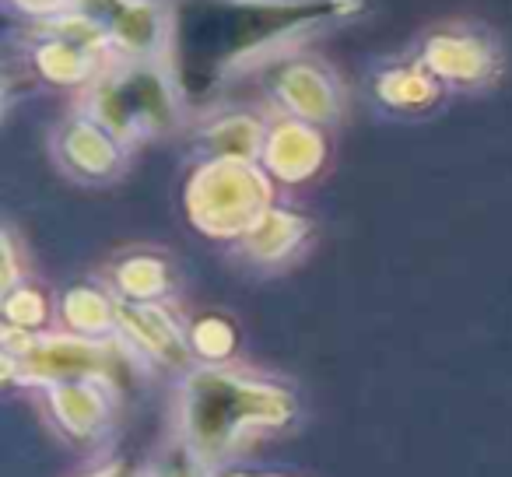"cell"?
<instances>
[{"instance_id":"cell-1","label":"cell","mask_w":512,"mask_h":477,"mask_svg":"<svg viewBox=\"0 0 512 477\" xmlns=\"http://www.w3.org/2000/svg\"><path fill=\"white\" fill-rule=\"evenodd\" d=\"M292 414L295 404L281 386L256 383L221 369H200L186 379L183 418L190 432L186 446L200 463L235 453L246 446L249 435L285 425Z\"/></svg>"},{"instance_id":"cell-8","label":"cell","mask_w":512,"mask_h":477,"mask_svg":"<svg viewBox=\"0 0 512 477\" xmlns=\"http://www.w3.org/2000/svg\"><path fill=\"white\" fill-rule=\"evenodd\" d=\"M299 235H302V221H295L292 214L267 211L264 218L249 228V253L260 260L281 257V253H288L299 243Z\"/></svg>"},{"instance_id":"cell-5","label":"cell","mask_w":512,"mask_h":477,"mask_svg":"<svg viewBox=\"0 0 512 477\" xmlns=\"http://www.w3.org/2000/svg\"><path fill=\"white\" fill-rule=\"evenodd\" d=\"M116 141L113 134L92 127V123H74L64 137V165L78 169L81 176H109L116 169Z\"/></svg>"},{"instance_id":"cell-7","label":"cell","mask_w":512,"mask_h":477,"mask_svg":"<svg viewBox=\"0 0 512 477\" xmlns=\"http://www.w3.org/2000/svg\"><path fill=\"white\" fill-rule=\"evenodd\" d=\"M278 95L288 102V109H295L306 120H330L334 116V88L313 67H288Z\"/></svg>"},{"instance_id":"cell-11","label":"cell","mask_w":512,"mask_h":477,"mask_svg":"<svg viewBox=\"0 0 512 477\" xmlns=\"http://www.w3.org/2000/svg\"><path fill=\"white\" fill-rule=\"evenodd\" d=\"M193 344L200 348V355L218 358V355H225V351L232 348V334H228V327L221 320H204L197 334H193Z\"/></svg>"},{"instance_id":"cell-3","label":"cell","mask_w":512,"mask_h":477,"mask_svg":"<svg viewBox=\"0 0 512 477\" xmlns=\"http://www.w3.org/2000/svg\"><path fill=\"white\" fill-rule=\"evenodd\" d=\"M425 64L446 81L474 85V81L488 78L491 67H495V57L474 36H435L425 50Z\"/></svg>"},{"instance_id":"cell-4","label":"cell","mask_w":512,"mask_h":477,"mask_svg":"<svg viewBox=\"0 0 512 477\" xmlns=\"http://www.w3.org/2000/svg\"><path fill=\"white\" fill-rule=\"evenodd\" d=\"M323 144L313 130L299 127V123H285L271 134L267 141V162L281 179H306L309 172L320 165Z\"/></svg>"},{"instance_id":"cell-13","label":"cell","mask_w":512,"mask_h":477,"mask_svg":"<svg viewBox=\"0 0 512 477\" xmlns=\"http://www.w3.org/2000/svg\"><path fill=\"white\" fill-rule=\"evenodd\" d=\"M92 477H134L127 467H120V463H113V467H102L99 474H92Z\"/></svg>"},{"instance_id":"cell-6","label":"cell","mask_w":512,"mask_h":477,"mask_svg":"<svg viewBox=\"0 0 512 477\" xmlns=\"http://www.w3.org/2000/svg\"><path fill=\"white\" fill-rule=\"evenodd\" d=\"M53 411L71 432L92 435L106 421L109 400L95 383H53Z\"/></svg>"},{"instance_id":"cell-14","label":"cell","mask_w":512,"mask_h":477,"mask_svg":"<svg viewBox=\"0 0 512 477\" xmlns=\"http://www.w3.org/2000/svg\"><path fill=\"white\" fill-rule=\"evenodd\" d=\"M228 477H249V474H228Z\"/></svg>"},{"instance_id":"cell-12","label":"cell","mask_w":512,"mask_h":477,"mask_svg":"<svg viewBox=\"0 0 512 477\" xmlns=\"http://www.w3.org/2000/svg\"><path fill=\"white\" fill-rule=\"evenodd\" d=\"M197 456H193V449H190V460L183 463V467H176V470H169V477H193V470H197Z\"/></svg>"},{"instance_id":"cell-10","label":"cell","mask_w":512,"mask_h":477,"mask_svg":"<svg viewBox=\"0 0 512 477\" xmlns=\"http://www.w3.org/2000/svg\"><path fill=\"white\" fill-rule=\"evenodd\" d=\"M155 271H162L155 260H134V264L123 267L120 281L134 299H151V295H158L165 288V278Z\"/></svg>"},{"instance_id":"cell-2","label":"cell","mask_w":512,"mask_h":477,"mask_svg":"<svg viewBox=\"0 0 512 477\" xmlns=\"http://www.w3.org/2000/svg\"><path fill=\"white\" fill-rule=\"evenodd\" d=\"M267 183L242 158H218L190 183V211L204 232L239 235L267 214Z\"/></svg>"},{"instance_id":"cell-9","label":"cell","mask_w":512,"mask_h":477,"mask_svg":"<svg viewBox=\"0 0 512 477\" xmlns=\"http://www.w3.org/2000/svg\"><path fill=\"white\" fill-rule=\"evenodd\" d=\"M67 320L85 330V334H102V330L116 323V306H109L95 292H74L67 295Z\"/></svg>"}]
</instances>
